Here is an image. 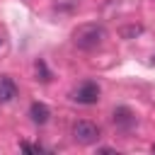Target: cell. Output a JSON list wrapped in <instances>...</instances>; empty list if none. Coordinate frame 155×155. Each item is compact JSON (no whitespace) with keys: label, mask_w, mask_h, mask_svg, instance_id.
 <instances>
[{"label":"cell","mask_w":155,"mask_h":155,"mask_svg":"<svg viewBox=\"0 0 155 155\" xmlns=\"http://www.w3.org/2000/svg\"><path fill=\"white\" fill-rule=\"evenodd\" d=\"M99 94H102L99 85L92 82V80H87V82H82V85L73 92V99H75L78 104H97V102H99Z\"/></svg>","instance_id":"3"},{"label":"cell","mask_w":155,"mask_h":155,"mask_svg":"<svg viewBox=\"0 0 155 155\" xmlns=\"http://www.w3.org/2000/svg\"><path fill=\"white\" fill-rule=\"evenodd\" d=\"M19 148L24 153H41V145H31V143H19Z\"/></svg>","instance_id":"9"},{"label":"cell","mask_w":155,"mask_h":155,"mask_svg":"<svg viewBox=\"0 0 155 155\" xmlns=\"http://www.w3.org/2000/svg\"><path fill=\"white\" fill-rule=\"evenodd\" d=\"M34 70H36V78H39L41 82H48V80H51V70L46 68V63H44L41 58L34 63Z\"/></svg>","instance_id":"8"},{"label":"cell","mask_w":155,"mask_h":155,"mask_svg":"<svg viewBox=\"0 0 155 155\" xmlns=\"http://www.w3.org/2000/svg\"><path fill=\"white\" fill-rule=\"evenodd\" d=\"M153 153H155V145H153Z\"/></svg>","instance_id":"10"},{"label":"cell","mask_w":155,"mask_h":155,"mask_svg":"<svg viewBox=\"0 0 155 155\" xmlns=\"http://www.w3.org/2000/svg\"><path fill=\"white\" fill-rule=\"evenodd\" d=\"M15 97H17V85H15V80L7 78V75H2V78H0V104L12 102Z\"/></svg>","instance_id":"5"},{"label":"cell","mask_w":155,"mask_h":155,"mask_svg":"<svg viewBox=\"0 0 155 155\" xmlns=\"http://www.w3.org/2000/svg\"><path fill=\"white\" fill-rule=\"evenodd\" d=\"M104 39H107V29L102 24H80L73 31V44L80 51H94L104 44Z\"/></svg>","instance_id":"1"},{"label":"cell","mask_w":155,"mask_h":155,"mask_svg":"<svg viewBox=\"0 0 155 155\" xmlns=\"http://www.w3.org/2000/svg\"><path fill=\"white\" fill-rule=\"evenodd\" d=\"M111 121H114V126H116V128L128 131V128H133V126H136V114H133L128 107H116V109H114V114H111Z\"/></svg>","instance_id":"4"},{"label":"cell","mask_w":155,"mask_h":155,"mask_svg":"<svg viewBox=\"0 0 155 155\" xmlns=\"http://www.w3.org/2000/svg\"><path fill=\"white\" fill-rule=\"evenodd\" d=\"M70 133H73V140L80 143V145H92V143H97L99 136H102V133H99V126L92 124V121H87V119L75 121L73 128H70Z\"/></svg>","instance_id":"2"},{"label":"cell","mask_w":155,"mask_h":155,"mask_svg":"<svg viewBox=\"0 0 155 155\" xmlns=\"http://www.w3.org/2000/svg\"><path fill=\"white\" fill-rule=\"evenodd\" d=\"M140 34H143V27H140V24H126V27L119 29V36L126 39V41H131V39H136V36H140Z\"/></svg>","instance_id":"7"},{"label":"cell","mask_w":155,"mask_h":155,"mask_svg":"<svg viewBox=\"0 0 155 155\" xmlns=\"http://www.w3.org/2000/svg\"><path fill=\"white\" fill-rule=\"evenodd\" d=\"M29 116H31L34 124H46L48 116H51V109H48L44 102H31V107H29Z\"/></svg>","instance_id":"6"}]
</instances>
